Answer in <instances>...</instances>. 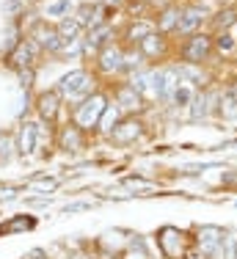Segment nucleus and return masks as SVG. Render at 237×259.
Here are the masks:
<instances>
[{
	"label": "nucleus",
	"mask_w": 237,
	"mask_h": 259,
	"mask_svg": "<svg viewBox=\"0 0 237 259\" xmlns=\"http://www.w3.org/2000/svg\"><path fill=\"white\" fill-rule=\"evenodd\" d=\"M30 39L47 53H61V47H64V39H61L58 28H50L47 22H36V28L30 30Z\"/></svg>",
	"instance_id": "7"
},
{
	"label": "nucleus",
	"mask_w": 237,
	"mask_h": 259,
	"mask_svg": "<svg viewBox=\"0 0 237 259\" xmlns=\"http://www.w3.org/2000/svg\"><path fill=\"white\" fill-rule=\"evenodd\" d=\"M61 100H64V97H61L58 91H45V94H39L36 108H39V116L47 121V124L55 121V116H58V110H61Z\"/></svg>",
	"instance_id": "13"
},
{
	"label": "nucleus",
	"mask_w": 237,
	"mask_h": 259,
	"mask_svg": "<svg viewBox=\"0 0 237 259\" xmlns=\"http://www.w3.org/2000/svg\"><path fill=\"white\" fill-rule=\"evenodd\" d=\"M215 53V45H213V36L210 33H193L188 39L182 41V47H179V55H182V64H196L202 66L204 61H210V55Z\"/></svg>",
	"instance_id": "4"
},
{
	"label": "nucleus",
	"mask_w": 237,
	"mask_h": 259,
	"mask_svg": "<svg viewBox=\"0 0 237 259\" xmlns=\"http://www.w3.org/2000/svg\"><path fill=\"white\" fill-rule=\"evenodd\" d=\"M223 232L221 226H202L199 229V237H196V245L202 248V256L204 259H213L221 254V243H223Z\"/></svg>",
	"instance_id": "6"
},
{
	"label": "nucleus",
	"mask_w": 237,
	"mask_h": 259,
	"mask_svg": "<svg viewBox=\"0 0 237 259\" xmlns=\"http://www.w3.org/2000/svg\"><path fill=\"white\" fill-rule=\"evenodd\" d=\"M6 146H9V141H6V135L0 133V160H9V149H6Z\"/></svg>",
	"instance_id": "30"
},
{
	"label": "nucleus",
	"mask_w": 237,
	"mask_h": 259,
	"mask_svg": "<svg viewBox=\"0 0 237 259\" xmlns=\"http://www.w3.org/2000/svg\"><path fill=\"white\" fill-rule=\"evenodd\" d=\"M72 6H69V0H53V3H47V14L50 17H61V14H66Z\"/></svg>",
	"instance_id": "27"
},
{
	"label": "nucleus",
	"mask_w": 237,
	"mask_h": 259,
	"mask_svg": "<svg viewBox=\"0 0 237 259\" xmlns=\"http://www.w3.org/2000/svg\"><path fill=\"white\" fill-rule=\"evenodd\" d=\"M157 248L166 259H196V237L177 226H163L157 232Z\"/></svg>",
	"instance_id": "1"
},
{
	"label": "nucleus",
	"mask_w": 237,
	"mask_h": 259,
	"mask_svg": "<svg viewBox=\"0 0 237 259\" xmlns=\"http://www.w3.org/2000/svg\"><path fill=\"white\" fill-rule=\"evenodd\" d=\"M143 61H146V55H143L141 50H130V53H124V69L127 72H138L141 66H143Z\"/></svg>",
	"instance_id": "26"
},
{
	"label": "nucleus",
	"mask_w": 237,
	"mask_h": 259,
	"mask_svg": "<svg viewBox=\"0 0 237 259\" xmlns=\"http://www.w3.org/2000/svg\"><path fill=\"white\" fill-rule=\"evenodd\" d=\"M215 3H218V9H234L237 0H215Z\"/></svg>",
	"instance_id": "31"
},
{
	"label": "nucleus",
	"mask_w": 237,
	"mask_h": 259,
	"mask_svg": "<svg viewBox=\"0 0 237 259\" xmlns=\"http://www.w3.org/2000/svg\"><path fill=\"white\" fill-rule=\"evenodd\" d=\"M33 188H39V190H55V188H58V180H39V182H33Z\"/></svg>",
	"instance_id": "28"
},
{
	"label": "nucleus",
	"mask_w": 237,
	"mask_h": 259,
	"mask_svg": "<svg viewBox=\"0 0 237 259\" xmlns=\"http://www.w3.org/2000/svg\"><path fill=\"white\" fill-rule=\"evenodd\" d=\"M177 66H179V77H182V83H188L190 89H199V91L207 89L210 75L202 69V66H196V64H177Z\"/></svg>",
	"instance_id": "14"
},
{
	"label": "nucleus",
	"mask_w": 237,
	"mask_h": 259,
	"mask_svg": "<svg viewBox=\"0 0 237 259\" xmlns=\"http://www.w3.org/2000/svg\"><path fill=\"white\" fill-rule=\"evenodd\" d=\"M39 133H42V127L36 124V121H25V124L20 127V152L22 155H30V152L36 149Z\"/></svg>",
	"instance_id": "18"
},
{
	"label": "nucleus",
	"mask_w": 237,
	"mask_h": 259,
	"mask_svg": "<svg viewBox=\"0 0 237 259\" xmlns=\"http://www.w3.org/2000/svg\"><path fill=\"white\" fill-rule=\"evenodd\" d=\"M36 53H39V45H36L33 39H25V41H20V45H17L14 50L9 53V64H11V66H17L20 72L33 69Z\"/></svg>",
	"instance_id": "8"
},
{
	"label": "nucleus",
	"mask_w": 237,
	"mask_h": 259,
	"mask_svg": "<svg viewBox=\"0 0 237 259\" xmlns=\"http://www.w3.org/2000/svg\"><path fill=\"white\" fill-rule=\"evenodd\" d=\"M237 25V9H218L213 17H210V28L215 33H226Z\"/></svg>",
	"instance_id": "17"
},
{
	"label": "nucleus",
	"mask_w": 237,
	"mask_h": 259,
	"mask_svg": "<svg viewBox=\"0 0 237 259\" xmlns=\"http://www.w3.org/2000/svg\"><path fill=\"white\" fill-rule=\"evenodd\" d=\"M237 254V232L229 229L226 234H223V243H221V254H218V259H234Z\"/></svg>",
	"instance_id": "25"
},
{
	"label": "nucleus",
	"mask_w": 237,
	"mask_h": 259,
	"mask_svg": "<svg viewBox=\"0 0 237 259\" xmlns=\"http://www.w3.org/2000/svg\"><path fill=\"white\" fill-rule=\"evenodd\" d=\"M141 135H143V121L141 119H122L113 127V133H110V141L127 146V144H133L135 138H141Z\"/></svg>",
	"instance_id": "10"
},
{
	"label": "nucleus",
	"mask_w": 237,
	"mask_h": 259,
	"mask_svg": "<svg viewBox=\"0 0 237 259\" xmlns=\"http://www.w3.org/2000/svg\"><path fill=\"white\" fill-rule=\"evenodd\" d=\"M36 226V218L33 215H14L11 221H6L3 226H0V237L3 234H11V232H28Z\"/></svg>",
	"instance_id": "21"
},
{
	"label": "nucleus",
	"mask_w": 237,
	"mask_h": 259,
	"mask_svg": "<svg viewBox=\"0 0 237 259\" xmlns=\"http://www.w3.org/2000/svg\"><path fill=\"white\" fill-rule=\"evenodd\" d=\"M58 141H61V149L74 152V149H80V146H83V130L74 127V124H66L64 130H61Z\"/></svg>",
	"instance_id": "19"
},
{
	"label": "nucleus",
	"mask_w": 237,
	"mask_h": 259,
	"mask_svg": "<svg viewBox=\"0 0 237 259\" xmlns=\"http://www.w3.org/2000/svg\"><path fill=\"white\" fill-rule=\"evenodd\" d=\"M97 61H99V69H102L105 75H118V72H124V50L118 45H105L102 50H99Z\"/></svg>",
	"instance_id": "9"
},
{
	"label": "nucleus",
	"mask_w": 237,
	"mask_h": 259,
	"mask_svg": "<svg viewBox=\"0 0 237 259\" xmlns=\"http://www.w3.org/2000/svg\"><path fill=\"white\" fill-rule=\"evenodd\" d=\"M118 121H122V108H118V105H108L105 113H102V119H99V133L110 135Z\"/></svg>",
	"instance_id": "22"
},
{
	"label": "nucleus",
	"mask_w": 237,
	"mask_h": 259,
	"mask_svg": "<svg viewBox=\"0 0 237 259\" xmlns=\"http://www.w3.org/2000/svg\"><path fill=\"white\" fill-rule=\"evenodd\" d=\"M213 45H215V50L223 53V55H229V53L237 50V39L229 33V30H226V33H215L213 36Z\"/></svg>",
	"instance_id": "24"
},
{
	"label": "nucleus",
	"mask_w": 237,
	"mask_h": 259,
	"mask_svg": "<svg viewBox=\"0 0 237 259\" xmlns=\"http://www.w3.org/2000/svg\"><path fill=\"white\" fill-rule=\"evenodd\" d=\"M234 259H237V254H234Z\"/></svg>",
	"instance_id": "34"
},
{
	"label": "nucleus",
	"mask_w": 237,
	"mask_h": 259,
	"mask_svg": "<svg viewBox=\"0 0 237 259\" xmlns=\"http://www.w3.org/2000/svg\"><path fill=\"white\" fill-rule=\"evenodd\" d=\"M108 3H122V0H108Z\"/></svg>",
	"instance_id": "33"
},
{
	"label": "nucleus",
	"mask_w": 237,
	"mask_h": 259,
	"mask_svg": "<svg viewBox=\"0 0 237 259\" xmlns=\"http://www.w3.org/2000/svg\"><path fill=\"white\" fill-rule=\"evenodd\" d=\"M152 33H157V22H154V20H141V17H135V20L127 25V33H124V39H127L133 47H138L141 41L149 39Z\"/></svg>",
	"instance_id": "12"
},
{
	"label": "nucleus",
	"mask_w": 237,
	"mask_h": 259,
	"mask_svg": "<svg viewBox=\"0 0 237 259\" xmlns=\"http://www.w3.org/2000/svg\"><path fill=\"white\" fill-rule=\"evenodd\" d=\"M138 50L146 55V58H157V55L166 53V36L163 33H152L149 39H143L138 45Z\"/></svg>",
	"instance_id": "20"
},
{
	"label": "nucleus",
	"mask_w": 237,
	"mask_h": 259,
	"mask_svg": "<svg viewBox=\"0 0 237 259\" xmlns=\"http://www.w3.org/2000/svg\"><path fill=\"white\" fill-rule=\"evenodd\" d=\"M179 17H182V9L179 6H168V9L160 11V17H157V33H177V28H179Z\"/></svg>",
	"instance_id": "16"
},
{
	"label": "nucleus",
	"mask_w": 237,
	"mask_h": 259,
	"mask_svg": "<svg viewBox=\"0 0 237 259\" xmlns=\"http://www.w3.org/2000/svg\"><path fill=\"white\" fill-rule=\"evenodd\" d=\"M30 259H42V256H39V254H33V256H30Z\"/></svg>",
	"instance_id": "32"
},
{
	"label": "nucleus",
	"mask_w": 237,
	"mask_h": 259,
	"mask_svg": "<svg viewBox=\"0 0 237 259\" xmlns=\"http://www.w3.org/2000/svg\"><path fill=\"white\" fill-rule=\"evenodd\" d=\"M58 33H61V39L64 41H72V39H80V33H83V25H80L77 20H69V17H64L61 20V25H58Z\"/></svg>",
	"instance_id": "23"
},
{
	"label": "nucleus",
	"mask_w": 237,
	"mask_h": 259,
	"mask_svg": "<svg viewBox=\"0 0 237 259\" xmlns=\"http://www.w3.org/2000/svg\"><path fill=\"white\" fill-rule=\"evenodd\" d=\"M204 22H210L207 9H204V6H199V3H190V6H185V9H182L177 33L179 36H193V33H199V28H202Z\"/></svg>",
	"instance_id": "5"
},
{
	"label": "nucleus",
	"mask_w": 237,
	"mask_h": 259,
	"mask_svg": "<svg viewBox=\"0 0 237 259\" xmlns=\"http://www.w3.org/2000/svg\"><path fill=\"white\" fill-rule=\"evenodd\" d=\"M105 108H108V94L94 91V94L86 97L80 105H74V110H72V124L80 127L83 133L97 130V127H99V119H102V113H105Z\"/></svg>",
	"instance_id": "2"
},
{
	"label": "nucleus",
	"mask_w": 237,
	"mask_h": 259,
	"mask_svg": "<svg viewBox=\"0 0 237 259\" xmlns=\"http://www.w3.org/2000/svg\"><path fill=\"white\" fill-rule=\"evenodd\" d=\"M58 94L64 97V100L80 105L86 97L94 94V77H91L86 69H74V72H69V75H64V80L58 83Z\"/></svg>",
	"instance_id": "3"
},
{
	"label": "nucleus",
	"mask_w": 237,
	"mask_h": 259,
	"mask_svg": "<svg viewBox=\"0 0 237 259\" xmlns=\"http://www.w3.org/2000/svg\"><path fill=\"white\" fill-rule=\"evenodd\" d=\"M80 209H91V201H77V204H69L66 212H80Z\"/></svg>",
	"instance_id": "29"
},
{
	"label": "nucleus",
	"mask_w": 237,
	"mask_h": 259,
	"mask_svg": "<svg viewBox=\"0 0 237 259\" xmlns=\"http://www.w3.org/2000/svg\"><path fill=\"white\" fill-rule=\"evenodd\" d=\"M218 113L223 119H237V83L223 85V91L218 94Z\"/></svg>",
	"instance_id": "15"
},
{
	"label": "nucleus",
	"mask_w": 237,
	"mask_h": 259,
	"mask_svg": "<svg viewBox=\"0 0 237 259\" xmlns=\"http://www.w3.org/2000/svg\"><path fill=\"white\" fill-rule=\"evenodd\" d=\"M113 100H116L118 108H122V113H135V110H141V108H143V97H141V94H138V91H135L130 83L116 85Z\"/></svg>",
	"instance_id": "11"
}]
</instances>
